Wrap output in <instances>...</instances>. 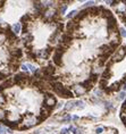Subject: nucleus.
<instances>
[{"instance_id":"obj_1","label":"nucleus","mask_w":126,"mask_h":134,"mask_svg":"<svg viewBox=\"0 0 126 134\" xmlns=\"http://www.w3.org/2000/svg\"><path fill=\"white\" fill-rule=\"evenodd\" d=\"M52 89L55 90V92L58 93L60 97H62V98H72L73 97L72 91H69L68 89H66L61 83H58V82L52 83Z\"/></svg>"},{"instance_id":"obj_2","label":"nucleus","mask_w":126,"mask_h":134,"mask_svg":"<svg viewBox=\"0 0 126 134\" xmlns=\"http://www.w3.org/2000/svg\"><path fill=\"white\" fill-rule=\"evenodd\" d=\"M56 105V99L54 96L51 94H46V98H44V106H47L48 108H52V107Z\"/></svg>"},{"instance_id":"obj_3","label":"nucleus","mask_w":126,"mask_h":134,"mask_svg":"<svg viewBox=\"0 0 126 134\" xmlns=\"http://www.w3.org/2000/svg\"><path fill=\"white\" fill-rule=\"evenodd\" d=\"M50 49H42V50L38 51L36 52V56L39 57V58H43V59H47L49 57V55H50Z\"/></svg>"},{"instance_id":"obj_4","label":"nucleus","mask_w":126,"mask_h":134,"mask_svg":"<svg viewBox=\"0 0 126 134\" xmlns=\"http://www.w3.org/2000/svg\"><path fill=\"white\" fill-rule=\"evenodd\" d=\"M61 56H62V52L56 50V52H55V56H54V61H55V64H56V65H59V66H60V65L62 64Z\"/></svg>"},{"instance_id":"obj_5","label":"nucleus","mask_w":126,"mask_h":134,"mask_svg":"<svg viewBox=\"0 0 126 134\" xmlns=\"http://www.w3.org/2000/svg\"><path fill=\"white\" fill-rule=\"evenodd\" d=\"M81 85H82L83 88L85 89V91H86V90H90V89H92V86H93V82L90 80V78H89V80L84 81V82H83L82 84H81Z\"/></svg>"},{"instance_id":"obj_6","label":"nucleus","mask_w":126,"mask_h":134,"mask_svg":"<svg viewBox=\"0 0 126 134\" xmlns=\"http://www.w3.org/2000/svg\"><path fill=\"white\" fill-rule=\"evenodd\" d=\"M20 31H22V24H20V23H16V24L13 25L12 32L14 33V34H18Z\"/></svg>"},{"instance_id":"obj_7","label":"nucleus","mask_w":126,"mask_h":134,"mask_svg":"<svg viewBox=\"0 0 126 134\" xmlns=\"http://www.w3.org/2000/svg\"><path fill=\"white\" fill-rule=\"evenodd\" d=\"M74 89H75L76 94H82V93L85 92V89H84L82 85H75V86H74Z\"/></svg>"},{"instance_id":"obj_8","label":"nucleus","mask_w":126,"mask_h":134,"mask_svg":"<svg viewBox=\"0 0 126 134\" xmlns=\"http://www.w3.org/2000/svg\"><path fill=\"white\" fill-rule=\"evenodd\" d=\"M75 107H76L75 102L74 101H69V102H67V104L65 105V110H70V109L75 108Z\"/></svg>"},{"instance_id":"obj_9","label":"nucleus","mask_w":126,"mask_h":134,"mask_svg":"<svg viewBox=\"0 0 126 134\" xmlns=\"http://www.w3.org/2000/svg\"><path fill=\"white\" fill-rule=\"evenodd\" d=\"M110 75H111V73H110V70H108V68H107L106 72L102 74V78H103V80H107V81H108L109 78H110Z\"/></svg>"},{"instance_id":"obj_10","label":"nucleus","mask_w":126,"mask_h":134,"mask_svg":"<svg viewBox=\"0 0 126 134\" xmlns=\"http://www.w3.org/2000/svg\"><path fill=\"white\" fill-rule=\"evenodd\" d=\"M25 65H26V67H27L28 70H31V72H33V73L36 72V67L35 66H33V65H31V64H25Z\"/></svg>"},{"instance_id":"obj_11","label":"nucleus","mask_w":126,"mask_h":134,"mask_svg":"<svg viewBox=\"0 0 126 134\" xmlns=\"http://www.w3.org/2000/svg\"><path fill=\"white\" fill-rule=\"evenodd\" d=\"M107 83H108V81H107V80H103V78H101V81H100V88H101V89H106Z\"/></svg>"},{"instance_id":"obj_12","label":"nucleus","mask_w":126,"mask_h":134,"mask_svg":"<svg viewBox=\"0 0 126 134\" xmlns=\"http://www.w3.org/2000/svg\"><path fill=\"white\" fill-rule=\"evenodd\" d=\"M6 118V111L0 108V120H4Z\"/></svg>"},{"instance_id":"obj_13","label":"nucleus","mask_w":126,"mask_h":134,"mask_svg":"<svg viewBox=\"0 0 126 134\" xmlns=\"http://www.w3.org/2000/svg\"><path fill=\"white\" fill-rule=\"evenodd\" d=\"M75 105H76V107H78V108H84V102H82V101H76Z\"/></svg>"},{"instance_id":"obj_14","label":"nucleus","mask_w":126,"mask_h":134,"mask_svg":"<svg viewBox=\"0 0 126 134\" xmlns=\"http://www.w3.org/2000/svg\"><path fill=\"white\" fill-rule=\"evenodd\" d=\"M76 14H77V12H76V10H73V12L70 13V14H68V15H67V18H72L73 16H75Z\"/></svg>"},{"instance_id":"obj_15","label":"nucleus","mask_w":126,"mask_h":134,"mask_svg":"<svg viewBox=\"0 0 126 134\" xmlns=\"http://www.w3.org/2000/svg\"><path fill=\"white\" fill-rule=\"evenodd\" d=\"M120 35L123 36V38H126V30L125 28H120Z\"/></svg>"},{"instance_id":"obj_16","label":"nucleus","mask_w":126,"mask_h":134,"mask_svg":"<svg viewBox=\"0 0 126 134\" xmlns=\"http://www.w3.org/2000/svg\"><path fill=\"white\" fill-rule=\"evenodd\" d=\"M5 100H6V99H5V96H4V94H2V93H0V105H1V104H4Z\"/></svg>"},{"instance_id":"obj_17","label":"nucleus","mask_w":126,"mask_h":134,"mask_svg":"<svg viewBox=\"0 0 126 134\" xmlns=\"http://www.w3.org/2000/svg\"><path fill=\"white\" fill-rule=\"evenodd\" d=\"M60 134H69V130H67V128H62Z\"/></svg>"},{"instance_id":"obj_18","label":"nucleus","mask_w":126,"mask_h":134,"mask_svg":"<svg viewBox=\"0 0 126 134\" xmlns=\"http://www.w3.org/2000/svg\"><path fill=\"white\" fill-rule=\"evenodd\" d=\"M69 131H72L74 134H76V132H77V130H76L75 127H73V126H70V127H69Z\"/></svg>"},{"instance_id":"obj_19","label":"nucleus","mask_w":126,"mask_h":134,"mask_svg":"<svg viewBox=\"0 0 126 134\" xmlns=\"http://www.w3.org/2000/svg\"><path fill=\"white\" fill-rule=\"evenodd\" d=\"M102 131H103V128H102V127H98L96 130V132L98 133V134H100V133H102Z\"/></svg>"},{"instance_id":"obj_20","label":"nucleus","mask_w":126,"mask_h":134,"mask_svg":"<svg viewBox=\"0 0 126 134\" xmlns=\"http://www.w3.org/2000/svg\"><path fill=\"white\" fill-rule=\"evenodd\" d=\"M66 8H67V5H64V6H62L61 8H60V12H61V13H64L65 10H66Z\"/></svg>"},{"instance_id":"obj_21","label":"nucleus","mask_w":126,"mask_h":134,"mask_svg":"<svg viewBox=\"0 0 126 134\" xmlns=\"http://www.w3.org/2000/svg\"><path fill=\"white\" fill-rule=\"evenodd\" d=\"M118 98H119V99H124V98H125V93L122 92V93L119 94V97H118Z\"/></svg>"},{"instance_id":"obj_22","label":"nucleus","mask_w":126,"mask_h":134,"mask_svg":"<svg viewBox=\"0 0 126 134\" xmlns=\"http://www.w3.org/2000/svg\"><path fill=\"white\" fill-rule=\"evenodd\" d=\"M69 119H70V116H66V117H65L62 120H64V122H68V120H69Z\"/></svg>"},{"instance_id":"obj_23","label":"nucleus","mask_w":126,"mask_h":134,"mask_svg":"<svg viewBox=\"0 0 126 134\" xmlns=\"http://www.w3.org/2000/svg\"><path fill=\"white\" fill-rule=\"evenodd\" d=\"M0 134H6V131H5L2 127H0Z\"/></svg>"},{"instance_id":"obj_24","label":"nucleus","mask_w":126,"mask_h":134,"mask_svg":"<svg viewBox=\"0 0 126 134\" xmlns=\"http://www.w3.org/2000/svg\"><path fill=\"white\" fill-rule=\"evenodd\" d=\"M122 118H123V120H124V125L126 126V119H125V117H124V115H122Z\"/></svg>"},{"instance_id":"obj_25","label":"nucleus","mask_w":126,"mask_h":134,"mask_svg":"<svg viewBox=\"0 0 126 134\" xmlns=\"http://www.w3.org/2000/svg\"><path fill=\"white\" fill-rule=\"evenodd\" d=\"M125 107H126V100H125V104H124V105H123V110H124V109H125Z\"/></svg>"},{"instance_id":"obj_26","label":"nucleus","mask_w":126,"mask_h":134,"mask_svg":"<svg viewBox=\"0 0 126 134\" xmlns=\"http://www.w3.org/2000/svg\"><path fill=\"white\" fill-rule=\"evenodd\" d=\"M4 6V1H0V7Z\"/></svg>"},{"instance_id":"obj_27","label":"nucleus","mask_w":126,"mask_h":134,"mask_svg":"<svg viewBox=\"0 0 126 134\" xmlns=\"http://www.w3.org/2000/svg\"><path fill=\"white\" fill-rule=\"evenodd\" d=\"M124 90H126V83L124 84Z\"/></svg>"}]
</instances>
